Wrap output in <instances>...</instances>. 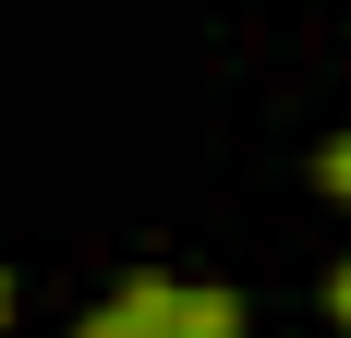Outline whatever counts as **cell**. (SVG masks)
<instances>
[{"mask_svg":"<svg viewBox=\"0 0 351 338\" xmlns=\"http://www.w3.org/2000/svg\"><path fill=\"white\" fill-rule=\"evenodd\" d=\"M73 338H170V278H158V266H134L97 314H85V326H73Z\"/></svg>","mask_w":351,"mask_h":338,"instance_id":"6da1fadb","label":"cell"},{"mask_svg":"<svg viewBox=\"0 0 351 338\" xmlns=\"http://www.w3.org/2000/svg\"><path fill=\"white\" fill-rule=\"evenodd\" d=\"M327 314H339V326H351V254H339V266H327Z\"/></svg>","mask_w":351,"mask_h":338,"instance_id":"277c9868","label":"cell"},{"mask_svg":"<svg viewBox=\"0 0 351 338\" xmlns=\"http://www.w3.org/2000/svg\"><path fill=\"white\" fill-rule=\"evenodd\" d=\"M0 326H12V266H0Z\"/></svg>","mask_w":351,"mask_h":338,"instance_id":"5b68a950","label":"cell"},{"mask_svg":"<svg viewBox=\"0 0 351 338\" xmlns=\"http://www.w3.org/2000/svg\"><path fill=\"white\" fill-rule=\"evenodd\" d=\"M315 194H327V205H351V133H327V145H315Z\"/></svg>","mask_w":351,"mask_h":338,"instance_id":"3957f363","label":"cell"},{"mask_svg":"<svg viewBox=\"0 0 351 338\" xmlns=\"http://www.w3.org/2000/svg\"><path fill=\"white\" fill-rule=\"evenodd\" d=\"M243 290H218V278H170V338H243Z\"/></svg>","mask_w":351,"mask_h":338,"instance_id":"7a4b0ae2","label":"cell"}]
</instances>
